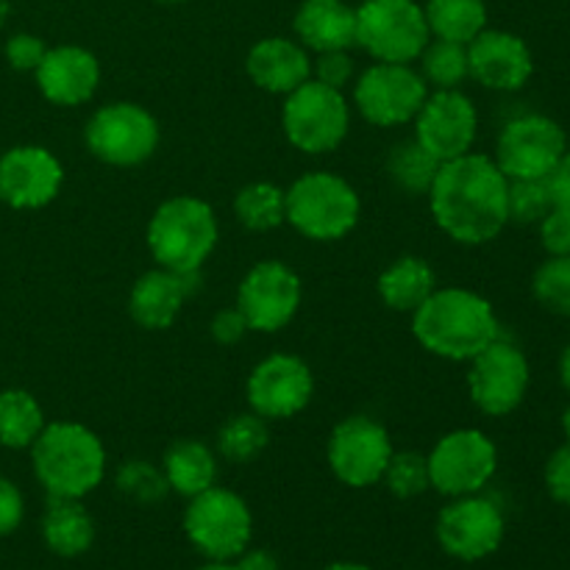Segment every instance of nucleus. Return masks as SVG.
Instances as JSON below:
<instances>
[{"label": "nucleus", "mask_w": 570, "mask_h": 570, "mask_svg": "<svg viewBox=\"0 0 570 570\" xmlns=\"http://www.w3.org/2000/svg\"><path fill=\"white\" fill-rule=\"evenodd\" d=\"M510 178L490 156L465 154L440 165L432 189L426 193L429 209L443 234L460 245H484L499 237L510 223L507 212Z\"/></svg>", "instance_id": "obj_1"}, {"label": "nucleus", "mask_w": 570, "mask_h": 570, "mask_svg": "<svg viewBox=\"0 0 570 570\" xmlns=\"http://www.w3.org/2000/svg\"><path fill=\"white\" fill-rule=\"evenodd\" d=\"M412 334L429 354L471 362L499 340V317L484 295L465 287H438L412 312Z\"/></svg>", "instance_id": "obj_2"}, {"label": "nucleus", "mask_w": 570, "mask_h": 570, "mask_svg": "<svg viewBox=\"0 0 570 570\" xmlns=\"http://www.w3.org/2000/svg\"><path fill=\"white\" fill-rule=\"evenodd\" d=\"M33 476L48 499H83L106 476V445L92 429L76 421H56L31 445Z\"/></svg>", "instance_id": "obj_3"}, {"label": "nucleus", "mask_w": 570, "mask_h": 570, "mask_svg": "<svg viewBox=\"0 0 570 570\" xmlns=\"http://www.w3.org/2000/svg\"><path fill=\"white\" fill-rule=\"evenodd\" d=\"M284 223L312 243H337L348 237L362 215L354 184L328 170H312L284 189Z\"/></svg>", "instance_id": "obj_4"}, {"label": "nucleus", "mask_w": 570, "mask_h": 570, "mask_svg": "<svg viewBox=\"0 0 570 570\" xmlns=\"http://www.w3.org/2000/svg\"><path fill=\"white\" fill-rule=\"evenodd\" d=\"M220 239L215 209L195 195L159 204L148 223V250L156 265L176 273L200 271Z\"/></svg>", "instance_id": "obj_5"}, {"label": "nucleus", "mask_w": 570, "mask_h": 570, "mask_svg": "<svg viewBox=\"0 0 570 570\" xmlns=\"http://www.w3.org/2000/svg\"><path fill=\"white\" fill-rule=\"evenodd\" d=\"M284 137L301 154L323 156L337 150L351 131V104L345 92L309 78L295 92L284 95Z\"/></svg>", "instance_id": "obj_6"}, {"label": "nucleus", "mask_w": 570, "mask_h": 570, "mask_svg": "<svg viewBox=\"0 0 570 570\" xmlns=\"http://www.w3.org/2000/svg\"><path fill=\"white\" fill-rule=\"evenodd\" d=\"M184 534L206 560L234 562L250 546L254 515L243 495L215 484L189 499L184 510Z\"/></svg>", "instance_id": "obj_7"}, {"label": "nucleus", "mask_w": 570, "mask_h": 570, "mask_svg": "<svg viewBox=\"0 0 570 570\" xmlns=\"http://www.w3.org/2000/svg\"><path fill=\"white\" fill-rule=\"evenodd\" d=\"M432 39L417 0H365L356 9V45L373 61L412 65Z\"/></svg>", "instance_id": "obj_8"}, {"label": "nucleus", "mask_w": 570, "mask_h": 570, "mask_svg": "<svg viewBox=\"0 0 570 570\" xmlns=\"http://www.w3.org/2000/svg\"><path fill=\"white\" fill-rule=\"evenodd\" d=\"M159 122L145 106L131 100L106 104L89 117L83 142L89 154L111 167H139L159 148Z\"/></svg>", "instance_id": "obj_9"}, {"label": "nucleus", "mask_w": 570, "mask_h": 570, "mask_svg": "<svg viewBox=\"0 0 570 570\" xmlns=\"http://www.w3.org/2000/svg\"><path fill=\"white\" fill-rule=\"evenodd\" d=\"M429 92L417 67L373 61L354 81V106L371 126L395 128L415 120Z\"/></svg>", "instance_id": "obj_10"}, {"label": "nucleus", "mask_w": 570, "mask_h": 570, "mask_svg": "<svg viewBox=\"0 0 570 570\" xmlns=\"http://www.w3.org/2000/svg\"><path fill=\"white\" fill-rule=\"evenodd\" d=\"M426 460L432 490L445 499H460L488 488L499 468V449L479 429H456L438 440Z\"/></svg>", "instance_id": "obj_11"}, {"label": "nucleus", "mask_w": 570, "mask_h": 570, "mask_svg": "<svg viewBox=\"0 0 570 570\" xmlns=\"http://www.w3.org/2000/svg\"><path fill=\"white\" fill-rule=\"evenodd\" d=\"M395 454L387 429L367 415H351L332 429L326 456L328 468L345 488L365 490L382 482L390 456Z\"/></svg>", "instance_id": "obj_12"}, {"label": "nucleus", "mask_w": 570, "mask_h": 570, "mask_svg": "<svg viewBox=\"0 0 570 570\" xmlns=\"http://www.w3.org/2000/svg\"><path fill=\"white\" fill-rule=\"evenodd\" d=\"M304 301L298 273L278 259L256 262L237 289V309L248 321L250 332L276 334L293 323Z\"/></svg>", "instance_id": "obj_13"}, {"label": "nucleus", "mask_w": 570, "mask_h": 570, "mask_svg": "<svg viewBox=\"0 0 570 570\" xmlns=\"http://www.w3.org/2000/svg\"><path fill=\"white\" fill-rule=\"evenodd\" d=\"M568 150L566 131L546 115H523L507 122L495 145V165L510 181L549 178Z\"/></svg>", "instance_id": "obj_14"}, {"label": "nucleus", "mask_w": 570, "mask_h": 570, "mask_svg": "<svg viewBox=\"0 0 570 570\" xmlns=\"http://www.w3.org/2000/svg\"><path fill=\"white\" fill-rule=\"evenodd\" d=\"M415 142L440 165L471 154L479 134L476 104L462 89H434L412 120Z\"/></svg>", "instance_id": "obj_15"}, {"label": "nucleus", "mask_w": 570, "mask_h": 570, "mask_svg": "<svg viewBox=\"0 0 570 570\" xmlns=\"http://www.w3.org/2000/svg\"><path fill=\"white\" fill-rule=\"evenodd\" d=\"M529 390V360L518 345L495 340L471 360L468 393L479 412L504 417L523 404Z\"/></svg>", "instance_id": "obj_16"}, {"label": "nucleus", "mask_w": 570, "mask_h": 570, "mask_svg": "<svg viewBox=\"0 0 570 570\" xmlns=\"http://www.w3.org/2000/svg\"><path fill=\"white\" fill-rule=\"evenodd\" d=\"M434 532L445 554L460 562H479L499 551L507 521L504 512L484 495H460L440 510Z\"/></svg>", "instance_id": "obj_17"}, {"label": "nucleus", "mask_w": 570, "mask_h": 570, "mask_svg": "<svg viewBox=\"0 0 570 570\" xmlns=\"http://www.w3.org/2000/svg\"><path fill=\"white\" fill-rule=\"evenodd\" d=\"M245 393L250 412L265 421H287L309 406L315 395V376L301 356L278 351L250 371Z\"/></svg>", "instance_id": "obj_18"}, {"label": "nucleus", "mask_w": 570, "mask_h": 570, "mask_svg": "<svg viewBox=\"0 0 570 570\" xmlns=\"http://www.w3.org/2000/svg\"><path fill=\"white\" fill-rule=\"evenodd\" d=\"M65 187V167L42 145H14L0 156V200L11 209H42Z\"/></svg>", "instance_id": "obj_19"}, {"label": "nucleus", "mask_w": 570, "mask_h": 570, "mask_svg": "<svg viewBox=\"0 0 570 570\" xmlns=\"http://www.w3.org/2000/svg\"><path fill=\"white\" fill-rule=\"evenodd\" d=\"M534 59L518 33L484 28L468 42V76L493 92H518L529 83Z\"/></svg>", "instance_id": "obj_20"}, {"label": "nucleus", "mask_w": 570, "mask_h": 570, "mask_svg": "<svg viewBox=\"0 0 570 570\" xmlns=\"http://www.w3.org/2000/svg\"><path fill=\"white\" fill-rule=\"evenodd\" d=\"M39 92L56 106H83L92 100L100 83V61L92 50L81 45H59L48 48L45 59L33 70Z\"/></svg>", "instance_id": "obj_21"}, {"label": "nucleus", "mask_w": 570, "mask_h": 570, "mask_svg": "<svg viewBox=\"0 0 570 570\" xmlns=\"http://www.w3.org/2000/svg\"><path fill=\"white\" fill-rule=\"evenodd\" d=\"M200 289V271L176 273L167 267L142 273L128 293L134 323L148 332H165L181 315L184 301Z\"/></svg>", "instance_id": "obj_22"}, {"label": "nucleus", "mask_w": 570, "mask_h": 570, "mask_svg": "<svg viewBox=\"0 0 570 570\" xmlns=\"http://www.w3.org/2000/svg\"><path fill=\"white\" fill-rule=\"evenodd\" d=\"M248 78L271 95H289L312 78V56L298 39L267 37L248 50Z\"/></svg>", "instance_id": "obj_23"}, {"label": "nucleus", "mask_w": 570, "mask_h": 570, "mask_svg": "<svg viewBox=\"0 0 570 570\" xmlns=\"http://www.w3.org/2000/svg\"><path fill=\"white\" fill-rule=\"evenodd\" d=\"M295 39L309 53L351 50L356 45V9L345 0H304L295 11Z\"/></svg>", "instance_id": "obj_24"}, {"label": "nucleus", "mask_w": 570, "mask_h": 570, "mask_svg": "<svg viewBox=\"0 0 570 570\" xmlns=\"http://www.w3.org/2000/svg\"><path fill=\"white\" fill-rule=\"evenodd\" d=\"M167 488L184 499H195L217 484V454L200 440H178L161 456Z\"/></svg>", "instance_id": "obj_25"}, {"label": "nucleus", "mask_w": 570, "mask_h": 570, "mask_svg": "<svg viewBox=\"0 0 570 570\" xmlns=\"http://www.w3.org/2000/svg\"><path fill=\"white\" fill-rule=\"evenodd\" d=\"M42 540L56 557H81L95 543V521L81 499H50L42 515Z\"/></svg>", "instance_id": "obj_26"}, {"label": "nucleus", "mask_w": 570, "mask_h": 570, "mask_svg": "<svg viewBox=\"0 0 570 570\" xmlns=\"http://www.w3.org/2000/svg\"><path fill=\"white\" fill-rule=\"evenodd\" d=\"M376 289L387 309L412 315L438 289V276L421 256H401L384 267Z\"/></svg>", "instance_id": "obj_27"}, {"label": "nucleus", "mask_w": 570, "mask_h": 570, "mask_svg": "<svg viewBox=\"0 0 570 570\" xmlns=\"http://www.w3.org/2000/svg\"><path fill=\"white\" fill-rule=\"evenodd\" d=\"M45 426H48L45 410L28 390H0V445L3 449H31Z\"/></svg>", "instance_id": "obj_28"}, {"label": "nucleus", "mask_w": 570, "mask_h": 570, "mask_svg": "<svg viewBox=\"0 0 570 570\" xmlns=\"http://www.w3.org/2000/svg\"><path fill=\"white\" fill-rule=\"evenodd\" d=\"M432 39L468 45L488 28L484 0H426L423 6Z\"/></svg>", "instance_id": "obj_29"}, {"label": "nucleus", "mask_w": 570, "mask_h": 570, "mask_svg": "<svg viewBox=\"0 0 570 570\" xmlns=\"http://www.w3.org/2000/svg\"><path fill=\"white\" fill-rule=\"evenodd\" d=\"M271 443V429L265 417L256 412H239L232 415L217 432V454L234 465H248Z\"/></svg>", "instance_id": "obj_30"}, {"label": "nucleus", "mask_w": 570, "mask_h": 570, "mask_svg": "<svg viewBox=\"0 0 570 570\" xmlns=\"http://www.w3.org/2000/svg\"><path fill=\"white\" fill-rule=\"evenodd\" d=\"M234 217L248 232H273L284 223V189L273 181H254L234 195Z\"/></svg>", "instance_id": "obj_31"}, {"label": "nucleus", "mask_w": 570, "mask_h": 570, "mask_svg": "<svg viewBox=\"0 0 570 570\" xmlns=\"http://www.w3.org/2000/svg\"><path fill=\"white\" fill-rule=\"evenodd\" d=\"M440 170V161L429 150L415 142V137L399 142L387 154V176L395 187L410 195H426L432 189L434 176Z\"/></svg>", "instance_id": "obj_32"}, {"label": "nucleus", "mask_w": 570, "mask_h": 570, "mask_svg": "<svg viewBox=\"0 0 570 570\" xmlns=\"http://www.w3.org/2000/svg\"><path fill=\"white\" fill-rule=\"evenodd\" d=\"M421 76L429 89H460L468 76V45L449 39H429L421 53Z\"/></svg>", "instance_id": "obj_33"}, {"label": "nucleus", "mask_w": 570, "mask_h": 570, "mask_svg": "<svg viewBox=\"0 0 570 570\" xmlns=\"http://www.w3.org/2000/svg\"><path fill=\"white\" fill-rule=\"evenodd\" d=\"M384 488L401 501H410L432 490L429 479V460L417 451H395L387 462V471L382 476Z\"/></svg>", "instance_id": "obj_34"}, {"label": "nucleus", "mask_w": 570, "mask_h": 570, "mask_svg": "<svg viewBox=\"0 0 570 570\" xmlns=\"http://www.w3.org/2000/svg\"><path fill=\"white\" fill-rule=\"evenodd\" d=\"M554 209V198L546 178H518L507 187V212L510 223L521 226H538L549 212Z\"/></svg>", "instance_id": "obj_35"}, {"label": "nucleus", "mask_w": 570, "mask_h": 570, "mask_svg": "<svg viewBox=\"0 0 570 570\" xmlns=\"http://www.w3.org/2000/svg\"><path fill=\"white\" fill-rule=\"evenodd\" d=\"M532 289L546 309L570 317V256H549L534 273Z\"/></svg>", "instance_id": "obj_36"}, {"label": "nucleus", "mask_w": 570, "mask_h": 570, "mask_svg": "<svg viewBox=\"0 0 570 570\" xmlns=\"http://www.w3.org/2000/svg\"><path fill=\"white\" fill-rule=\"evenodd\" d=\"M117 490L137 504H159L170 493L161 465H150L148 460H131L117 471Z\"/></svg>", "instance_id": "obj_37"}, {"label": "nucleus", "mask_w": 570, "mask_h": 570, "mask_svg": "<svg viewBox=\"0 0 570 570\" xmlns=\"http://www.w3.org/2000/svg\"><path fill=\"white\" fill-rule=\"evenodd\" d=\"M354 72L356 67L348 50H328V53H317L312 59V78L326 83V87L340 89V92H345L351 87Z\"/></svg>", "instance_id": "obj_38"}, {"label": "nucleus", "mask_w": 570, "mask_h": 570, "mask_svg": "<svg viewBox=\"0 0 570 570\" xmlns=\"http://www.w3.org/2000/svg\"><path fill=\"white\" fill-rule=\"evenodd\" d=\"M6 61H9L11 70L17 72H33L39 67V61L48 53V45L37 37V33H11L9 42L3 48Z\"/></svg>", "instance_id": "obj_39"}, {"label": "nucleus", "mask_w": 570, "mask_h": 570, "mask_svg": "<svg viewBox=\"0 0 570 570\" xmlns=\"http://www.w3.org/2000/svg\"><path fill=\"white\" fill-rule=\"evenodd\" d=\"M540 243L549 256H570V209H554L538 223Z\"/></svg>", "instance_id": "obj_40"}, {"label": "nucleus", "mask_w": 570, "mask_h": 570, "mask_svg": "<svg viewBox=\"0 0 570 570\" xmlns=\"http://www.w3.org/2000/svg\"><path fill=\"white\" fill-rule=\"evenodd\" d=\"M26 518V499L11 479L0 476V538H9Z\"/></svg>", "instance_id": "obj_41"}, {"label": "nucleus", "mask_w": 570, "mask_h": 570, "mask_svg": "<svg viewBox=\"0 0 570 570\" xmlns=\"http://www.w3.org/2000/svg\"><path fill=\"white\" fill-rule=\"evenodd\" d=\"M546 488H549L551 499L570 507V440L551 454L549 465H546Z\"/></svg>", "instance_id": "obj_42"}, {"label": "nucleus", "mask_w": 570, "mask_h": 570, "mask_svg": "<svg viewBox=\"0 0 570 570\" xmlns=\"http://www.w3.org/2000/svg\"><path fill=\"white\" fill-rule=\"evenodd\" d=\"M248 332H250L248 321H245V315L237 309V306L220 309L209 323L212 340L220 345H237L239 340H245V334Z\"/></svg>", "instance_id": "obj_43"}, {"label": "nucleus", "mask_w": 570, "mask_h": 570, "mask_svg": "<svg viewBox=\"0 0 570 570\" xmlns=\"http://www.w3.org/2000/svg\"><path fill=\"white\" fill-rule=\"evenodd\" d=\"M546 181H549L554 206H560V209H570V148L562 154V159L557 161V167L549 173Z\"/></svg>", "instance_id": "obj_44"}, {"label": "nucleus", "mask_w": 570, "mask_h": 570, "mask_svg": "<svg viewBox=\"0 0 570 570\" xmlns=\"http://www.w3.org/2000/svg\"><path fill=\"white\" fill-rule=\"evenodd\" d=\"M237 570H282L278 560L267 549H245L243 554L234 560Z\"/></svg>", "instance_id": "obj_45"}, {"label": "nucleus", "mask_w": 570, "mask_h": 570, "mask_svg": "<svg viewBox=\"0 0 570 570\" xmlns=\"http://www.w3.org/2000/svg\"><path fill=\"white\" fill-rule=\"evenodd\" d=\"M560 376H562V384H566L568 393H570V345H568L566 354H562V360H560Z\"/></svg>", "instance_id": "obj_46"}, {"label": "nucleus", "mask_w": 570, "mask_h": 570, "mask_svg": "<svg viewBox=\"0 0 570 570\" xmlns=\"http://www.w3.org/2000/svg\"><path fill=\"white\" fill-rule=\"evenodd\" d=\"M323 570H373V568L362 566V562H334V566H328Z\"/></svg>", "instance_id": "obj_47"}, {"label": "nucleus", "mask_w": 570, "mask_h": 570, "mask_svg": "<svg viewBox=\"0 0 570 570\" xmlns=\"http://www.w3.org/2000/svg\"><path fill=\"white\" fill-rule=\"evenodd\" d=\"M198 570H237V566L234 562H206V566H200Z\"/></svg>", "instance_id": "obj_48"}, {"label": "nucleus", "mask_w": 570, "mask_h": 570, "mask_svg": "<svg viewBox=\"0 0 570 570\" xmlns=\"http://www.w3.org/2000/svg\"><path fill=\"white\" fill-rule=\"evenodd\" d=\"M9 11H11L9 0H0V28H3L6 20H9Z\"/></svg>", "instance_id": "obj_49"}, {"label": "nucleus", "mask_w": 570, "mask_h": 570, "mask_svg": "<svg viewBox=\"0 0 570 570\" xmlns=\"http://www.w3.org/2000/svg\"><path fill=\"white\" fill-rule=\"evenodd\" d=\"M562 432H566V438L570 440V404H568V410L562 412Z\"/></svg>", "instance_id": "obj_50"}, {"label": "nucleus", "mask_w": 570, "mask_h": 570, "mask_svg": "<svg viewBox=\"0 0 570 570\" xmlns=\"http://www.w3.org/2000/svg\"><path fill=\"white\" fill-rule=\"evenodd\" d=\"M159 3H167V6H176V3H187V0H159Z\"/></svg>", "instance_id": "obj_51"}]
</instances>
